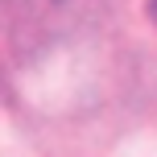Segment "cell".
I'll return each instance as SVG.
<instances>
[{
    "instance_id": "obj_1",
    "label": "cell",
    "mask_w": 157,
    "mask_h": 157,
    "mask_svg": "<svg viewBox=\"0 0 157 157\" xmlns=\"http://www.w3.org/2000/svg\"><path fill=\"white\" fill-rule=\"evenodd\" d=\"M149 17H153V21H157V0H149Z\"/></svg>"
}]
</instances>
